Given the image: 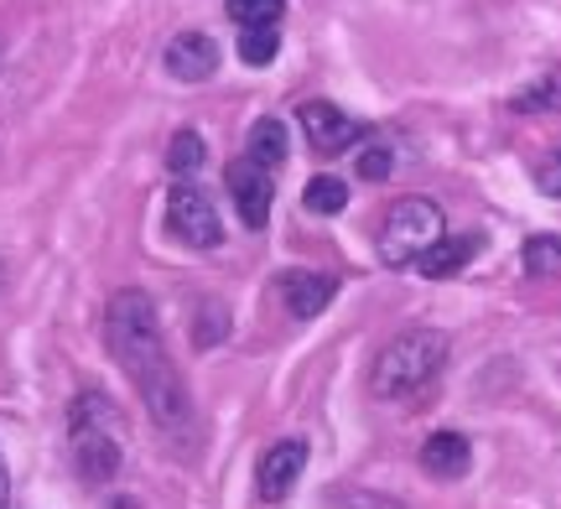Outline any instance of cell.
<instances>
[{
  "mask_svg": "<svg viewBox=\"0 0 561 509\" xmlns=\"http://www.w3.org/2000/svg\"><path fill=\"white\" fill-rule=\"evenodd\" d=\"M536 187H541L546 198H561V146L536 162Z\"/></svg>",
  "mask_w": 561,
  "mask_h": 509,
  "instance_id": "20",
  "label": "cell"
},
{
  "mask_svg": "<svg viewBox=\"0 0 561 509\" xmlns=\"http://www.w3.org/2000/svg\"><path fill=\"white\" fill-rule=\"evenodd\" d=\"M339 509H405L401 499H385V494H369V489H348L339 494Z\"/></svg>",
  "mask_w": 561,
  "mask_h": 509,
  "instance_id": "22",
  "label": "cell"
},
{
  "mask_svg": "<svg viewBox=\"0 0 561 509\" xmlns=\"http://www.w3.org/2000/svg\"><path fill=\"white\" fill-rule=\"evenodd\" d=\"M167 229L187 250H214L224 240L219 208L208 204V193L198 183H172V193H167Z\"/></svg>",
  "mask_w": 561,
  "mask_h": 509,
  "instance_id": "5",
  "label": "cell"
},
{
  "mask_svg": "<svg viewBox=\"0 0 561 509\" xmlns=\"http://www.w3.org/2000/svg\"><path fill=\"white\" fill-rule=\"evenodd\" d=\"M110 509H140L136 499H110Z\"/></svg>",
  "mask_w": 561,
  "mask_h": 509,
  "instance_id": "24",
  "label": "cell"
},
{
  "mask_svg": "<svg viewBox=\"0 0 561 509\" xmlns=\"http://www.w3.org/2000/svg\"><path fill=\"white\" fill-rule=\"evenodd\" d=\"M203 157H208V146H203L198 130H178L172 146H167V166H172V177H193V172L203 166Z\"/></svg>",
  "mask_w": 561,
  "mask_h": 509,
  "instance_id": "17",
  "label": "cell"
},
{
  "mask_svg": "<svg viewBox=\"0 0 561 509\" xmlns=\"http://www.w3.org/2000/svg\"><path fill=\"white\" fill-rule=\"evenodd\" d=\"M5 494H11V473H5V452H0V509H5Z\"/></svg>",
  "mask_w": 561,
  "mask_h": 509,
  "instance_id": "23",
  "label": "cell"
},
{
  "mask_svg": "<svg viewBox=\"0 0 561 509\" xmlns=\"http://www.w3.org/2000/svg\"><path fill=\"white\" fill-rule=\"evenodd\" d=\"M442 369H447V338L432 327H411L380 348V359L369 369V395L375 401H411Z\"/></svg>",
  "mask_w": 561,
  "mask_h": 509,
  "instance_id": "3",
  "label": "cell"
},
{
  "mask_svg": "<svg viewBox=\"0 0 561 509\" xmlns=\"http://www.w3.org/2000/svg\"><path fill=\"white\" fill-rule=\"evenodd\" d=\"M104 344L115 354V365L125 369V380L140 390V401L151 410V421L161 431H193V401H187V385H182L178 365L167 354V338H161V323H157V306L146 291L125 286L110 297L104 306Z\"/></svg>",
  "mask_w": 561,
  "mask_h": 509,
  "instance_id": "1",
  "label": "cell"
},
{
  "mask_svg": "<svg viewBox=\"0 0 561 509\" xmlns=\"http://www.w3.org/2000/svg\"><path fill=\"white\" fill-rule=\"evenodd\" d=\"M301 468H307V442L301 437H286L276 448L261 458V468H255V494H261L265 505H280L286 494L297 489Z\"/></svg>",
  "mask_w": 561,
  "mask_h": 509,
  "instance_id": "9",
  "label": "cell"
},
{
  "mask_svg": "<svg viewBox=\"0 0 561 509\" xmlns=\"http://www.w3.org/2000/svg\"><path fill=\"white\" fill-rule=\"evenodd\" d=\"M343 204H348V183H339V177H312L301 187V208L307 213H343Z\"/></svg>",
  "mask_w": 561,
  "mask_h": 509,
  "instance_id": "18",
  "label": "cell"
},
{
  "mask_svg": "<svg viewBox=\"0 0 561 509\" xmlns=\"http://www.w3.org/2000/svg\"><path fill=\"white\" fill-rule=\"evenodd\" d=\"M161 62H167V73L178 83H208L219 73V42L208 37V32H178V37L167 42Z\"/></svg>",
  "mask_w": 561,
  "mask_h": 509,
  "instance_id": "8",
  "label": "cell"
},
{
  "mask_svg": "<svg viewBox=\"0 0 561 509\" xmlns=\"http://www.w3.org/2000/svg\"><path fill=\"white\" fill-rule=\"evenodd\" d=\"M276 297H280V306L291 312V317H318L322 306L339 297V281L333 276H318V270H280L276 276Z\"/></svg>",
  "mask_w": 561,
  "mask_h": 509,
  "instance_id": "10",
  "label": "cell"
},
{
  "mask_svg": "<svg viewBox=\"0 0 561 509\" xmlns=\"http://www.w3.org/2000/svg\"><path fill=\"white\" fill-rule=\"evenodd\" d=\"M286 0H224V16L234 21L240 32H261V26H280Z\"/></svg>",
  "mask_w": 561,
  "mask_h": 509,
  "instance_id": "15",
  "label": "cell"
},
{
  "mask_svg": "<svg viewBox=\"0 0 561 509\" xmlns=\"http://www.w3.org/2000/svg\"><path fill=\"white\" fill-rule=\"evenodd\" d=\"M479 234H462V240H437V245L426 250V255H421L416 261V270L421 276H426V281H442V276H458L462 265L473 261V255H479Z\"/></svg>",
  "mask_w": 561,
  "mask_h": 509,
  "instance_id": "12",
  "label": "cell"
},
{
  "mask_svg": "<svg viewBox=\"0 0 561 509\" xmlns=\"http://www.w3.org/2000/svg\"><path fill=\"white\" fill-rule=\"evenodd\" d=\"M297 125H301V136L312 141V151H322V157H343L348 146L359 141V120L343 115L333 100H307L297 109Z\"/></svg>",
  "mask_w": 561,
  "mask_h": 509,
  "instance_id": "7",
  "label": "cell"
},
{
  "mask_svg": "<svg viewBox=\"0 0 561 509\" xmlns=\"http://www.w3.org/2000/svg\"><path fill=\"white\" fill-rule=\"evenodd\" d=\"M224 187H229V198L240 208L244 229H265L271 198H276V172H265V166H255L250 157H240V162H229V172H224Z\"/></svg>",
  "mask_w": 561,
  "mask_h": 509,
  "instance_id": "6",
  "label": "cell"
},
{
  "mask_svg": "<svg viewBox=\"0 0 561 509\" xmlns=\"http://www.w3.org/2000/svg\"><path fill=\"white\" fill-rule=\"evenodd\" d=\"M280 53V26H261V32H240V58L250 68H265V62H276Z\"/></svg>",
  "mask_w": 561,
  "mask_h": 509,
  "instance_id": "19",
  "label": "cell"
},
{
  "mask_svg": "<svg viewBox=\"0 0 561 509\" xmlns=\"http://www.w3.org/2000/svg\"><path fill=\"white\" fill-rule=\"evenodd\" d=\"M520 265L530 276H561V234H530L520 250Z\"/></svg>",
  "mask_w": 561,
  "mask_h": 509,
  "instance_id": "16",
  "label": "cell"
},
{
  "mask_svg": "<svg viewBox=\"0 0 561 509\" xmlns=\"http://www.w3.org/2000/svg\"><path fill=\"white\" fill-rule=\"evenodd\" d=\"M359 177L364 183H385V177H390V151H385L380 141L369 146V151H359Z\"/></svg>",
  "mask_w": 561,
  "mask_h": 509,
  "instance_id": "21",
  "label": "cell"
},
{
  "mask_svg": "<svg viewBox=\"0 0 561 509\" xmlns=\"http://www.w3.org/2000/svg\"><path fill=\"white\" fill-rule=\"evenodd\" d=\"M510 109L515 115H561V68H546L536 83H525L510 100Z\"/></svg>",
  "mask_w": 561,
  "mask_h": 509,
  "instance_id": "14",
  "label": "cell"
},
{
  "mask_svg": "<svg viewBox=\"0 0 561 509\" xmlns=\"http://www.w3.org/2000/svg\"><path fill=\"white\" fill-rule=\"evenodd\" d=\"M125 416L121 406L100 395V390H79L73 406H68V452H73V468L83 484H110L121 473L125 458Z\"/></svg>",
  "mask_w": 561,
  "mask_h": 509,
  "instance_id": "2",
  "label": "cell"
},
{
  "mask_svg": "<svg viewBox=\"0 0 561 509\" xmlns=\"http://www.w3.org/2000/svg\"><path fill=\"white\" fill-rule=\"evenodd\" d=\"M468 468H473V448H468L462 431L442 427L421 442V473H432V478H462Z\"/></svg>",
  "mask_w": 561,
  "mask_h": 509,
  "instance_id": "11",
  "label": "cell"
},
{
  "mask_svg": "<svg viewBox=\"0 0 561 509\" xmlns=\"http://www.w3.org/2000/svg\"><path fill=\"white\" fill-rule=\"evenodd\" d=\"M0 68H5V42H0Z\"/></svg>",
  "mask_w": 561,
  "mask_h": 509,
  "instance_id": "25",
  "label": "cell"
},
{
  "mask_svg": "<svg viewBox=\"0 0 561 509\" xmlns=\"http://www.w3.org/2000/svg\"><path fill=\"white\" fill-rule=\"evenodd\" d=\"M244 157L265 172H280L286 166V125L276 115H261V120L250 125V136H244Z\"/></svg>",
  "mask_w": 561,
  "mask_h": 509,
  "instance_id": "13",
  "label": "cell"
},
{
  "mask_svg": "<svg viewBox=\"0 0 561 509\" xmlns=\"http://www.w3.org/2000/svg\"><path fill=\"white\" fill-rule=\"evenodd\" d=\"M437 240H447V219H442V208L432 204V198H401V204H390V213H385L380 224V261L385 265H416L426 250L437 245Z\"/></svg>",
  "mask_w": 561,
  "mask_h": 509,
  "instance_id": "4",
  "label": "cell"
}]
</instances>
